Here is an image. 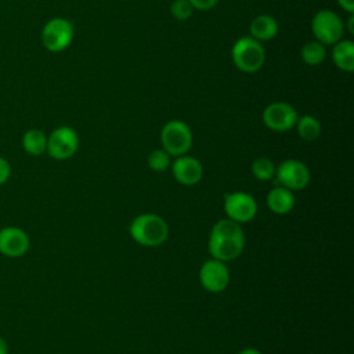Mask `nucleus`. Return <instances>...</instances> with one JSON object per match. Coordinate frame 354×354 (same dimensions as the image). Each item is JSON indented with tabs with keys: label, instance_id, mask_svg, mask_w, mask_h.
I'll use <instances>...</instances> for the list:
<instances>
[{
	"label": "nucleus",
	"instance_id": "obj_1",
	"mask_svg": "<svg viewBox=\"0 0 354 354\" xmlns=\"http://www.w3.org/2000/svg\"><path fill=\"white\" fill-rule=\"evenodd\" d=\"M207 246L213 259L224 263L235 260L241 256L245 246L242 227L230 218L218 220L210 231Z\"/></svg>",
	"mask_w": 354,
	"mask_h": 354
},
{
	"label": "nucleus",
	"instance_id": "obj_2",
	"mask_svg": "<svg viewBox=\"0 0 354 354\" xmlns=\"http://www.w3.org/2000/svg\"><path fill=\"white\" fill-rule=\"evenodd\" d=\"M130 236L142 246H159L169 236L166 220L155 213L138 214L129 227Z\"/></svg>",
	"mask_w": 354,
	"mask_h": 354
},
{
	"label": "nucleus",
	"instance_id": "obj_3",
	"mask_svg": "<svg viewBox=\"0 0 354 354\" xmlns=\"http://www.w3.org/2000/svg\"><path fill=\"white\" fill-rule=\"evenodd\" d=\"M231 57L239 71L245 73H253L261 69L264 65L266 51L260 41L252 36H243L234 43Z\"/></svg>",
	"mask_w": 354,
	"mask_h": 354
},
{
	"label": "nucleus",
	"instance_id": "obj_4",
	"mask_svg": "<svg viewBox=\"0 0 354 354\" xmlns=\"http://www.w3.org/2000/svg\"><path fill=\"white\" fill-rule=\"evenodd\" d=\"M192 131L183 120L167 122L160 131V142L170 156L185 155L192 147Z\"/></svg>",
	"mask_w": 354,
	"mask_h": 354
},
{
	"label": "nucleus",
	"instance_id": "obj_5",
	"mask_svg": "<svg viewBox=\"0 0 354 354\" xmlns=\"http://www.w3.org/2000/svg\"><path fill=\"white\" fill-rule=\"evenodd\" d=\"M311 30L315 40L325 44H335L343 39L344 24L342 18L330 10H319L311 21Z\"/></svg>",
	"mask_w": 354,
	"mask_h": 354
},
{
	"label": "nucleus",
	"instance_id": "obj_6",
	"mask_svg": "<svg viewBox=\"0 0 354 354\" xmlns=\"http://www.w3.org/2000/svg\"><path fill=\"white\" fill-rule=\"evenodd\" d=\"M79 148V136L69 126H59L54 129L47 137L46 152L55 160H65L72 158Z\"/></svg>",
	"mask_w": 354,
	"mask_h": 354
},
{
	"label": "nucleus",
	"instance_id": "obj_7",
	"mask_svg": "<svg viewBox=\"0 0 354 354\" xmlns=\"http://www.w3.org/2000/svg\"><path fill=\"white\" fill-rule=\"evenodd\" d=\"M73 39V25L61 17L50 19L41 30L43 46L53 53L64 51Z\"/></svg>",
	"mask_w": 354,
	"mask_h": 354
},
{
	"label": "nucleus",
	"instance_id": "obj_8",
	"mask_svg": "<svg viewBox=\"0 0 354 354\" xmlns=\"http://www.w3.org/2000/svg\"><path fill=\"white\" fill-rule=\"evenodd\" d=\"M275 176L278 183L290 191L304 189L311 180L310 169L299 159L282 160L278 167H275Z\"/></svg>",
	"mask_w": 354,
	"mask_h": 354
},
{
	"label": "nucleus",
	"instance_id": "obj_9",
	"mask_svg": "<svg viewBox=\"0 0 354 354\" xmlns=\"http://www.w3.org/2000/svg\"><path fill=\"white\" fill-rule=\"evenodd\" d=\"M256 199L243 191L230 192L224 196V212L227 217L238 224L252 221L257 214Z\"/></svg>",
	"mask_w": 354,
	"mask_h": 354
},
{
	"label": "nucleus",
	"instance_id": "obj_10",
	"mask_svg": "<svg viewBox=\"0 0 354 354\" xmlns=\"http://www.w3.org/2000/svg\"><path fill=\"white\" fill-rule=\"evenodd\" d=\"M296 109L283 101L271 102L263 111V123L272 131H288L295 127L297 122Z\"/></svg>",
	"mask_w": 354,
	"mask_h": 354
},
{
	"label": "nucleus",
	"instance_id": "obj_11",
	"mask_svg": "<svg viewBox=\"0 0 354 354\" xmlns=\"http://www.w3.org/2000/svg\"><path fill=\"white\" fill-rule=\"evenodd\" d=\"M230 271L224 261L217 259L206 260L199 270V281L210 293H221L230 285Z\"/></svg>",
	"mask_w": 354,
	"mask_h": 354
},
{
	"label": "nucleus",
	"instance_id": "obj_12",
	"mask_svg": "<svg viewBox=\"0 0 354 354\" xmlns=\"http://www.w3.org/2000/svg\"><path fill=\"white\" fill-rule=\"evenodd\" d=\"M30 248L28 232L15 225H7L0 230V253L7 257H21Z\"/></svg>",
	"mask_w": 354,
	"mask_h": 354
},
{
	"label": "nucleus",
	"instance_id": "obj_13",
	"mask_svg": "<svg viewBox=\"0 0 354 354\" xmlns=\"http://www.w3.org/2000/svg\"><path fill=\"white\" fill-rule=\"evenodd\" d=\"M171 173L177 183L183 185H195L202 180L203 167L196 158L181 155L171 163Z\"/></svg>",
	"mask_w": 354,
	"mask_h": 354
},
{
	"label": "nucleus",
	"instance_id": "obj_14",
	"mask_svg": "<svg viewBox=\"0 0 354 354\" xmlns=\"http://www.w3.org/2000/svg\"><path fill=\"white\" fill-rule=\"evenodd\" d=\"M266 202H267L268 209L272 213L288 214L295 207L296 198H295L293 191H290L282 185H278V187H274L272 189H270V192L267 194Z\"/></svg>",
	"mask_w": 354,
	"mask_h": 354
},
{
	"label": "nucleus",
	"instance_id": "obj_15",
	"mask_svg": "<svg viewBox=\"0 0 354 354\" xmlns=\"http://www.w3.org/2000/svg\"><path fill=\"white\" fill-rule=\"evenodd\" d=\"M249 32H250V36L257 41H267L277 36L278 22L271 15L261 14V15H257L250 22Z\"/></svg>",
	"mask_w": 354,
	"mask_h": 354
},
{
	"label": "nucleus",
	"instance_id": "obj_16",
	"mask_svg": "<svg viewBox=\"0 0 354 354\" xmlns=\"http://www.w3.org/2000/svg\"><path fill=\"white\" fill-rule=\"evenodd\" d=\"M332 58L335 61V65L344 71V72H353L354 71V43L351 40H339L333 44Z\"/></svg>",
	"mask_w": 354,
	"mask_h": 354
},
{
	"label": "nucleus",
	"instance_id": "obj_17",
	"mask_svg": "<svg viewBox=\"0 0 354 354\" xmlns=\"http://www.w3.org/2000/svg\"><path fill=\"white\" fill-rule=\"evenodd\" d=\"M22 148L32 156H40L47 149V136L39 129H30L22 136Z\"/></svg>",
	"mask_w": 354,
	"mask_h": 354
},
{
	"label": "nucleus",
	"instance_id": "obj_18",
	"mask_svg": "<svg viewBox=\"0 0 354 354\" xmlns=\"http://www.w3.org/2000/svg\"><path fill=\"white\" fill-rule=\"evenodd\" d=\"M295 126L297 127L299 136L304 141H314L321 136V123L311 115H303L301 118H297Z\"/></svg>",
	"mask_w": 354,
	"mask_h": 354
},
{
	"label": "nucleus",
	"instance_id": "obj_19",
	"mask_svg": "<svg viewBox=\"0 0 354 354\" xmlns=\"http://www.w3.org/2000/svg\"><path fill=\"white\" fill-rule=\"evenodd\" d=\"M325 57H326L325 46L322 43H319L318 40L307 41L301 47V59L310 66H315V65L322 64Z\"/></svg>",
	"mask_w": 354,
	"mask_h": 354
},
{
	"label": "nucleus",
	"instance_id": "obj_20",
	"mask_svg": "<svg viewBox=\"0 0 354 354\" xmlns=\"http://www.w3.org/2000/svg\"><path fill=\"white\" fill-rule=\"evenodd\" d=\"M250 170H252V174L260 181L271 180L275 176V165L270 158H266V156H260L254 159L252 162Z\"/></svg>",
	"mask_w": 354,
	"mask_h": 354
},
{
	"label": "nucleus",
	"instance_id": "obj_21",
	"mask_svg": "<svg viewBox=\"0 0 354 354\" xmlns=\"http://www.w3.org/2000/svg\"><path fill=\"white\" fill-rule=\"evenodd\" d=\"M148 166L151 170L162 173L165 171L169 166H170V155L162 148V149H153L149 155H148Z\"/></svg>",
	"mask_w": 354,
	"mask_h": 354
},
{
	"label": "nucleus",
	"instance_id": "obj_22",
	"mask_svg": "<svg viewBox=\"0 0 354 354\" xmlns=\"http://www.w3.org/2000/svg\"><path fill=\"white\" fill-rule=\"evenodd\" d=\"M170 12L176 19L185 21L192 15L194 7L188 0H174L170 6Z\"/></svg>",
	"mask_w": 354,
	"mask_h": 354
},
{
	"label": "nucleus",
	"instance_id": "obj_23",
	"mask_svg": "<svg viewBox=\"0 0 354 354\" xmlns=\"http://www.w3.org/2000/svg\"><path fill=\"white\" fill-rule=\"evenodd\" d=\"M11 176V165L3 156H0V187L4 185Z\"/></svg>",
	"mask_w": 354,
	"mask_h": 354
},
{
	"label": "nucleus",
	"instance_id": "obj_24",
	"mask_svg": "<svg viewBox=\"0 0 354 354\" xmlns=\"http://www.w3.org/2000/svg\"><path fill=\"white\" fill-rule=\"evenodd\" d=\"M191 3V6L194 7V10H199V11H207L210 8H213L218 0H188Z\"/></svg>",
	"mask_w": 354,
	"mask_h": 354
},
{
	"label": "nucleus",
	"instance_id": "obj_25",
	"mask_svg": "<svg viewBox=\"0 0 354 354\" xmlns=\"http://www.w3.org/2000/svg\"><path fill=\"white\" fill-rule=\"evenodd\" d=\"M339 6L346 10L348 14L354 12V0H337Z\"/></svg>",
	"mask_w": 354,
	"mask_h": 354
},
{
	"label": "nucleus",
	"instance_id": "obj_26",
	"mask_svg": "<svg viewBox=\"0 0 354 354\" xmlns=\"http://www.w3.org/2000/svg\"><path fill=\"white\" fill-rule=\"evenodd\" d=\"M0 354H8V343L0 336Z\"/></svg>",
	"mask_w": 354,
	"mask_h": 354
},
{
	"label": "nucleus",
	"instance_id": "obj_27",
	"mask_svg": "<svg viewBox=\"0 0 354 354\" xmlns=\"http://www.w3.org/2000/svg\"><path fill=\"white\" fill-rule=\"evenodd\" d=\"M238 354H263L259 348H254V347H248V348H243L241 350Z\"/></svg>",
	"mask_w": 354,
	"mask_h": 354
},
{
	"label": "nucleus",
	"instance_id": "obj_28",
	"mask_svg": "<svg viewBox=\"0 0 354 354\" xmlns=\"http://www.w3.org/2000/svg\"><path fill=\"white\" fill-rule=\"evenodd\" d=\"M348 32L353 33L354 32V28H353V22H354V18H353V14H350V18H348Z\"/></svg>",
	"mask_w": 354,
	"mask_h": 354
}]
</instances>
